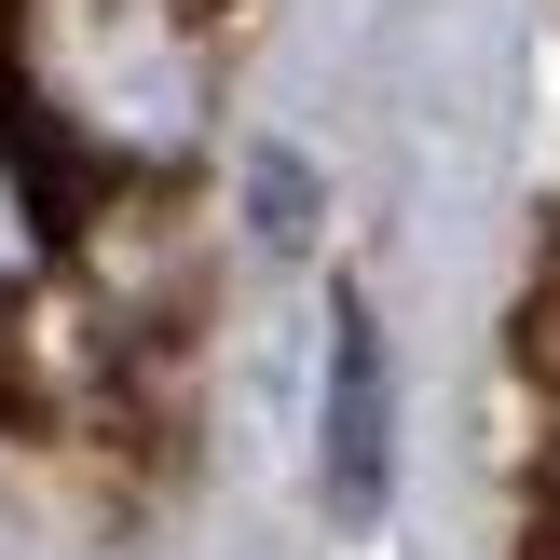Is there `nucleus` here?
Instances as JSON below:
<instances>
[{
	"instance_id": "1",
	"label": "nucleus",
	"mask_w": 560,
	"mask_h": 560,
	"mask_svg": "<svg viewBox=\"0 0 560 560\" xmlns=\"http://www.w3.org/2000/svg\"><path fill=\"white\" fill-rule=\"evenodd\" d=\"M0 109L55 219L178 191L219 137V14L206 0H0Z\"/></svg>"
},
{
	"instance_id": "2",
	"label": "nucleus",
	"mask_w": 560,
	"mask_h": 560,
	"mask_svg": "<svg viewBox=\"0 0 560 560\" xmlns=\"http://www.w3.org/2000/svg\"><path fill=\"white\" fill-rule=\"evenodd\" d=\"M315 479H328V520H383V479H397V370H383V328H370V301H328Z\"/></svg>"
}]
</instances>
